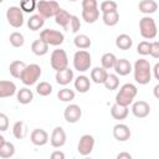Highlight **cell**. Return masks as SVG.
Wrapping results in <instances>:
<instances>
[{"label": "cell", "instance_id": "cell-1", "mask_svg": "<svg viewBox=\"0 0 159 159\" xmlns=\"http://www.w3.org/2000/svg\"><path fill=\"white\" fill-rule=\"evenodd\" d=\"M133 73H134V80L137 83L142 86L148 84L152 80V66L149 61L145 58L137 60L133 65Z\"/></svg>", "mask_w": 159, "mask_h": 159}, {"label": "cell", "instance_id": "cell-2", "mask_svg": "<svg viewBox=\"0 0 159 159\" xmlns=\"http://www.w3.org/2000/svg\"><path fill=\"white\" fill-rule=\"evenodd\" d=\"M138 94V88L135 84L133 83H124L118 93L116 94V103L120 104V106H125L129 107V104L133 103V99L135 98V96Z\"/></svg>", "mask_w": 159, "mask_h": 159}, {"label": "cell", "instance_id": "cell-3", "mask_svg": "<svg viewBox=\"0 0 159 159\" xmlns=\"http://www.w3.org/2000/svg\"><path fill=\"white\" fill-rule=\"evenodd\" d=\"M41 75H42L41 67L37 63H30V65H26V67L24 68L20 76V80L25 86H32L40 80Z\"/></svg>", "mask_w": 159, "mask_h": 159}, {"label": "cell", "instance_id": "cell-4", "mask_svg": "<svg viewBox=\"0 0 159 159\" xmlns=\"http://www.w3.org/2000/svg\"><path fill=\"white\" fill-rule=\"evenodd\" d=\"M139 32L143 39L153 40L158 34V29H157V24H155L154 19L150 17L149 15L143 16L139 20Z\"/></svg>", "mask_w": 159, "mask_h": 159}, {"label": "cell", "instance_id": "cell-5", "mask_svg": "<svg viewBox=\"0 0 159 159\" xmlns=\"http://www.w3.org/2000/svg\"><path fill=\"white\" fill-rule=\"evenodd\" d=\"M92 57L87 50H78L73 55V68L78 72H86L91 68Z\"/></svg>", "mask_w": 159, "mask_h": 159}, {"label": "cell", "instance_id": "cell-6", "mask_svg": "<svg viewBox=\"0 0 159 159\" xmlns=\"http://www.w3.org/2000/svg\"><path fill=\"white\" fill-rule=\"evenodd\" d=\"M60 4L55 0H39L37 1V7L36 10L41 16L45 19L48 17H55L56 14L60 11Z\"/></svg>", "mask_w": 159, "mask_h": 159}, {"label": "cell", "instance_id": "cell-7", "mask_svg": "<svg viewBox=\"0 0 159 159\" xmlns=\"http://www.w3.org/2000/svg\"><path fill=\"white\" fill-rule=\"evenodd\" d=\"M50 65H51L52 70H55L56 72L67 68L68 67V57H67L66 51L62 48L53 50L50 56Z\"/></svg>", "mask_w": 159, "mask_h": 159}, {"label": "cell", "instance_id": "cell-8", "mask_svg": "<svg viewBox=\"0 0 159 159\" xmlns=\"http://www.w3.org/2000/svg\"><path fill=\"white\" fill-rule=\"evenodd\" d=\"M40 39H42L50 46H60L65 41V35L53 29H45L40 32Z\"/></svg>", "mask_w": 159, "mask_h": 159}, {"label": "cell", "instance_id": "cell-9", "mask_svg": "<svg viewBox=\"0 0 159 159\" xmlns=\"http://www.w3.org/2000/svg\"><path fill=\"white\" fill-rule=\"evenodd\" d=\"M6 20L10 26L19 29L24 25V11L20 6H10L6 10Z\"/></svg>", "mask_w": 159, "mask_h": 159}, {"label": "cell", "instance_id": "cell-10", "mask_svg": "<svg viewBox=\"0 0 159 159\" xmlns=\"http://www.w3.org/2000/svg\"><path fill=\"white\" fill-rule=\"evenodd\" d=\"M94 137L91 135V134H83L80 140H78V144H77V152L82 157H87L92 153L93 148H94Z\"/></svg>", "mask_w": 159, "mask_h": 159}, {"label": "cell", "instance_id": "cell-11", "mask_svg": "<svg viewBox=\"0 0 159 159\" xmlns=\"http://www.w3.org/2000/svg\"><path fill=\"white\" fill-rule=\"evenodd\" d=\"M82 117V109L78 104H68L63 111V118L68 123H77Z\"/></svg>", "mask_w": 159, "mask_h": 159}, {"label": "cell", "instance_id": "cell-12", "mask_svg": "<svg viewBox=\"0 0 159 159\" xmlns=\"http://www.w3.org/2000/svg\"><path fill=\"white\" fill-rule=\"evenodd\" d=\"M66 139H67V135L65 129L62 127H55L50 135V144L53 148H61L66 144Z\"/></svg>", "mask_w": 159, "mask_h": 159}, {"label": "cell", "instance_id": "cell-13", "mask_svg": "<svg viewBox=\"0 0 159 159\" xmlns=\"http://www.w3.org/2000/svg\"><path fill=\"white\" fill-rule=\"evenodd\" d=\"M30 140L34 145L36 147H43L48 143L50 140V137H48V133L42 129V128H36L31 132L30 134Z\"/></svg>", "mask_w": 159, "mask_h": 159}, {"label": "cell", "instance_id": "cell-14", "mask_svg": "<svg viewBox=\"0 0 159 159\" xmlns=\"http://www.w3.org/2000/svg\"><path fill=\"white\" fill-rule=\"evenodd\" d=\"M132 113L135 118H145L150 113V106L145 101H137L132 103Z\"/></svg>", "mask_w": 159, "mask_h": 159}, {"label": "cell", "instance_id": "cell-15", "mask_svg": "<svg viewBox=\"0 0 159 159\" xmlns=\"http://www.w3.org/2000/svg\"><path fill=\"white\" fill-rule=\"evenodd\" d=\"M130 129L124 123H118L113 127V137L118 142H127L130 138Z\"/></svg>", "mask_w": 159, "mask_h": 159}, {"label": "cell", "instance_id": "cell-16", "mask_svg": "<svg viewBox=\"0 0 159 159\" xmlns=\"http://www.w3.org/2000/svg\"><path fill=\"white\" fill-rule=\"evenodd\" d=\"M55 80L58 84L61 86H67L70 84L73 80H75V75H73V70L71 68H65L62 71H58L56 72V76H55Z\"/></svg>", "mask_w": 159, "mask_h": 159}, {"label": "cell", "instance_id": "cell-17", "mask_svg": "<svg viewBox=\"0 0 159 159\" xmlns=\"http://www.w3.org/2000/svg\"><path fill=\"white\" fill-rule=\"evenodd\" d=\"M16 93H17L16 84L12 81H6V80L0 81V98L12 97Z\"/></svg>", "mask_w": 159, "mask_h": 159}, {"label": "cell", "instance_id": "cell-18", "mask_svg": "<svg viewBox=\"0 0 159 159\" xmlns=\"http://www.w3.org/2000/svg\"><path fill=\"white\" fill-rule=\"evenodd\" d=\"M113 70L119 76H127L133 71V66L127 58H118Z\"/></svg>", "mask_w": 159, "mask_h": 159}, {"label": "cell", "instance_id": "cell-19", "mask_svg": "<svg viewBox=\"0 0 159 159\" xmlns=\"http://www.w3.org/2000/svg\"><path fill=\"white\" fill-rule=\"evenodd\" d=\"M15 154V145L11 142H6L2 135H0V158L9 159Z\"/></svg>", "mask_w": 159, "mask_h": 159}, {"label": "cell", "instance_id": "cell-20", "mask_svg": "<svg viewBox=\"0 0 159 159\" xmlns=\"http://www.w3.org/2000/svg\"><path fill=\"white\" fill-rule=\"evenodd\" d=\"M71 19H72V15L67 10L60 9V11L55 16V22L57 25H60L63 30H67L68 26H70V24H71Z\"/></svg>", "mask_w": 159, "mask_h": 159}, {"label": "cell", "instance_id": "cell-21", "mask_svg": "<svg viewBox=\"0 0 159 159\" xmlns=\"http://www.w3.org/2000/svg\"><path fill=\"white\" fill-rule=\"evenodd\" d=\"M73 84H75V89H76L77 92H80V93H86V92H88L89 88H91V80H89L87 76L81 75V76H78V77L75 78Z\"/></svg>", "mask_w": 159, "mask_h": 159}, {"label": "cell", "instance_id": "cell-22", "mask_svg": "<svg viewBox=\"0 0 159 159\" xmlns=\"http://www.w3.org/2000/svg\"><path fill=\"white\" fill-rule=\"evenodd\" d=\"M48 47L50 45L45 42L42 39H37L31 43V51L36 56H45L48 52Z\"/></svg>", "mask_w": 159, "mask_h": 159}, {"label": "cell", "instance_id": "cell-23", "mask_svg": "<svg viewBox=\"0 0 159 159\" xmlns=\"http://www.w3.org/2000/svg\"><path fill=\"white\" fill-rule=\"evenodd\" d=\"M108 72L104 67H94L91 70V80L97 84H103L107 80Z\"/></svg>", "mask_w": 159, "mask_h": 159}, {"label": "cell", "instance_id": "cell-24", "mask_svg": "<svg viewBox=\"0 0 159 159\" xmlns=\"http://www.w3.org/2000/svg\"><path fill=\"white\" fill-rule=\"evenodd\" d=\"M128 113H129V109L128 107L125 106H120L118 103H114L112 107H111V116L117 119V120H123L128 117Z\"/></svg>", "mask_w": 159, "mask_h": 159}, {"label": "cell", "instance_id": "cell-25", "mask_svg": "<svg viewBox=\"0 0 159 159\" xmlns=\"http://www.w3.org/2000/svg\"><path fill=\"white\" fill-rule=\"evenodd\" d=\"M138 9L142 14L150 15V14H154L158 10V4H157L155 0H142L138 5Z\"/></svg>", "mask_w": 159, "mask_h": 159}, {"label": "cell", "instance_id": "cell-26", "mask_svg": "<svg viewBox=\"0 0 159 159\" xmlns=\"http://www.w3.org/2000/svg\"><path fill=\"white\" fill-rule=\"evenodd\" d=\"M16 99H17V102L21 103V104H29V103H31L32 99H34V93H32V91H31L30 88H27V87L20 88V89L17 91V93H16Z\"/></svg>", "mask_w": 159, "mask_h": 159}, {"label": "cell", "instance_id": "cell-27", "mask_svg": "<svg viewBox=\"0 0 159 159\" xmlns=\"http://www.w3.org/2000/svg\"><path fill=\"white\" fill-rule=\"evenodd\" d=\"M116 46L119 48V50H123V51H127L129 50L132 46H133V40L129 35L127 34H120L117 36L116 39Z\"/></svg>", "mask_w": 159, "mask_h": 159}, {"label": "cell", "instance_id": "cell-28", "mask_svg": "<svg viewBox=\"0 0 159 159\" xmlns=\"http://www.w3.org/2000/svg\"><path fill=\"white\" fill-rule=\"evenodd\" d=\"M12 135L16 139H24L27 135V125L24 120H17L12 125Z\"/></svg>", "mask_w": 159, "mask_h": 159}, {"label": "cell", "instance_id": "cell-29", "mask_svg": "<svg viewBox=\"0 0 159 159\" xmlns=\"http://www.w3.org/2000/svg\"><path fill=\"white\" fill-rule=\"evenodd\" d=\"M45 25V17L41 16L40 14H35V15H31L30 19L27 20V26L31 31H37L40 30L42 26Z\"/></svg>", "mask_w": 159, "mask_h": 159}, {"label": "cell", "instance_id": "cell-30", "mask_svg": "<svg viewBox=\"0 0 159 159\" xmlns=\"http://www.w3.org/2000/svg\"><path fill=\"white\" fill-rule=\"evenodd\" d=\"M73 43H75V46H76L77 48H80V50H87V48L91 47L92 41H91V39H89L87 35L80 34V35H76V36H75Z\"/></svg>", "mask_w": 159, "mask_h": 159}, {"label": "cell", "instance_id": "cell-31", "mask_svg": "<svg viewBox=\"0 0 159 159\" xmlns=\"http://www.w3.org/2000/svg\"><path fill=\"white\" fill-rule=\"evenodd\" d=\"M26 67V63L24 61H20V60H16V61H12L9 66V72L10 75L14 77V78H20L24 68Z\"/></svg>", "mask_w": 159, "mask_h": 159}, {"label": "cell", "instance_id": "cell-32", "mask_svg": "<svg viewBox=\"0 0 159 159\" xmlns=\"http://www.w3.org/2000/svg\"><path fill=\"white\" fill-rule=\"evenodd\" d=\"M99 17V9H86L82 10V19L87 22V24H93L98 20Z\"/></svg>", "mask_w": 159, "mask_h": 159}, {"label": "cell", "instance_id": "cell-33", "mask_svg": "<svg viewBox=\"0 0 159 159\" xmlns=\"http://www.w3.org/2000/svg\"><path fill=\"white\" fill-rule=\"evenodd\" d=\"M102 21L107 26H116L119 22V14L118 11H111L102 14Z\"/></svg>", "mask_w": 159, "mask_h": 159}, {"label": "cell", "instance_id": "cell-34", "mask_svg": "<svg viewBox=\"0 0 159 159\" xmlns=\"http://www.w3.org/2000/svg\"><path fill=\"white\" fill-rule=\"evenodd\" d=\"M117 57L114 53L112 52H106L103 53V56L101 57V63H102V67H104L106 70H111V68H114V65L117 62Z\"/></svg>", "mask_w": 159, "mask_h": 159}, {"label": "cell", "instance_id": "cell-35", "mask_svg": "<svg viewBox=\"0 0 159 159\" xmlns=\"http://www.w3.org/2000/svg\"><path fill=\"white\" fill-rule=\"evenodd\" d=\"M104 87L109 91H114L119 87V78H118V75L117 73H108L107 76V80L104 81Z\"/></svg>", "mask_w": 159, "mask_h": 159}, {"label": "cell", "instance_id": "cell-36", "mask_svg": "<svg viewBox=\"0 0 159 159\" xmlns=\"http://www.w3.org/2000/svg\"><path fill=\"white\" fill-rule=\"evenodd\" d=\"M75 96H76L75 91L71 88H67V87H65L57 92V98L61 102H71L75 99Z\"/></svg>", "mask_w": 159, "mask_h": 159}, {"label": "cell", "instance_id": "cell-37", "mask_svg": "<svg viewBox=\"0 0 159 159\" xmlns=\"http://www.w3.org/2000/svg\"><path fill=\"white\" fill-rule=\"evenodd\" d=\"M36 92H37V94H40L42 97H47L52 93V84L46 81H42L36 84Z\"/></svg>", "mask_w": 159, "mask_h": 159}, {"label": "cell", "instance_id": "cell-38", "mask_svg": "<svg viewBox=\"0 0 159 159\" xmlns=\"http://www.w3.org/2000/svg\"><path fill=\"white\" fill-rule=\"evenodd\" d=\"M9 41L11 43V46H14V47H22L25 43L24 35L21 32H17V31H14L12 34H10Z\"/></svg>", "mask_w": 159, "mask_h": 159}, {"label": "cell", "instance_id": "cell-39", "mask_svg": "<svg viewBox=\"0 0 159 159\" xmlns=\"http://www.w3.org/2000/svg\"><path fill=\"white\" fill-rule=\"evenodd\" d=\"M20 7L24 12H32L37 7V0H20Z\"/></svg>", "mask_w": 159, "mask_h": 159}, {"label": "cell", "instance_id": "cell-40", "mask_svg": "<svg viewBox=\"0 0 159 159\" xmlns=\"http://www.w3.org/2000/svg\"><path fill=\"white\" fill-rule=\"evenodd\" d=\"M150 51H152V42L150 41H142L138 43L137 46V52L140 55V56H147V55H150Z\"/></svg>", "mask_w": 159, "mask_h": 159}, {"label": "cell", "instance_id": "cell-41", "mask_svg": "<svg viewBox=\"0 0 159 159\" xmlns=\"http://www.w3.org/2000/svg\"><path fill=\"white\" fill-rule=\"evenodd\" d=\"M99 9H101L102 14H104V12L117 11L118 5H117V2H116V1H113V0H106V1H102V2H101Z\"/></svg>", "mask_w": 159, "mask_h": 159}, {"label": "cell", "instance_id": "cell-42", "mask_svg": "<svg viewBox=\"0 0 159 159\" xmlns=\"http://www.w3.org/2000/svg\"><path fill=\"white\" fill-rule=\"evenodd\" d=\"M70 26H71V31H72V32H75V34L78 32V30L81 29V20H80V17L76 16V15H72Z\"/></svg>", "mask_w": 159, "mask_h": 159}, {"label": "cell", "instance_id": "cell-43", "mask_svg": "<svg viewBox=\"0 0 159 159\" xmlns=\"http://www.w3.org/2000/svg\"><path fill=\"white\" fill-rule=\"evenodd\" d=\"M9 128V118L5 113H0V130L5 132Z\"/></svg>", "mask_w": 159, "mask_h": 159}, {"label": "cell", "instance_id": "cell-44", "mask_svg": "<svg viewBox=\"0 0 159 159\" xmlns=\"http://www.w3.org/2000/svg\"><path fill=\"white\" fill-rule=\"evenodd\" d=\"M98 2L97 0H82V10L86 9H97Z\"/></svg>", "mask_w": 159, "mask_h": 159}, {"label": "cell", "instance_id": "cell-45", "mask_svg": "<svg viewBox=\"0 0 159 159\" xmlns=\"http://www.w3.org/2000/svg\"><path fill=\"white\" fill-rule=\"evenodd\" d=\"M150 56L153 58L159 60V41H153L152 42V51H150Z\"/></svg>", "mask_w": 159, "mask_h": 159}, {"label": "cell", "instance_id": "cell-46", "mask_svg": "<svg viewBox=\"0 0 159 159\" xmlns=\"http://www.w3.org/2000/svg\"><path fill=\"white\" fill-rule=\"evenodd\" d=\"M51 159H65V153L61 150H55L51 153Z\"/></svg>", "mask_w": 159, "mask_h": 159}, {"label": "cell", "instance_id": "cell-47", "mask_svg": "<svg viewBox=\"0 0 159 159\" xmlns=\"http://www.w3.org/2000/svg\"><path fill=\"white\" fill-rule=\"evenodd\" d=\"M152 72H153V76L155 77V80L159 81V62H157L154 65V67L152 68Z\"/></svg>", "mask_w": 159, "mask_h": 159}, {"label": "cell", "instance_id": "cell-48", "mask_svg": "<svg viewBox=\"0 0 159 159\" xmlns=\"http://www.w3.org/2000/svg\"><path fill=\"white\" fill-rule=\"evenodd\" d=\"M130 158H132V154H129L127 152H122V153L117 154V159H130Z\"/></svg>", "mask_w": 159, "mask_h": 159}, {"label": "cell", "instance_id": "cell-49", "mask_svg": "<svg viewBox=\"0 0 159 159\" xmlns=\"http://www.w3.org/2000/svg\"><path fill=\"white\" fill-rule=\"evenodd\" d=\"M153 94H154V97H155V98H158V99H159V83L154 86V88H153Z\"/></svg>", "mask_w": 159, "mask_h": 159}, {"label": "cell", "instance_id": "cell-50", "mask_svg": "<svg viewBox=\"0 0 159 159\" xmlns=\"http://www.w3.org/2000/svg\"><path fill=\"white\" fill-rule=\"evenodd\" d=\"M68 1H77V0H68Z\"/></svg>", "mask_w": 159, "mask_h": 159}, {"label": "cell", "instance_id": "cell-51", "mask_svg": "<svg viewBox=\"0 0 159 159\" xmlns=\"http://www.w3.org/2000/svg\"><path fill=\"white\" fill-rule=\"evenodd\" d=\"M0 1H4V0H0Z\"/></svg>", "mask_w": 159, "mask_h": 159}]
</instances>
